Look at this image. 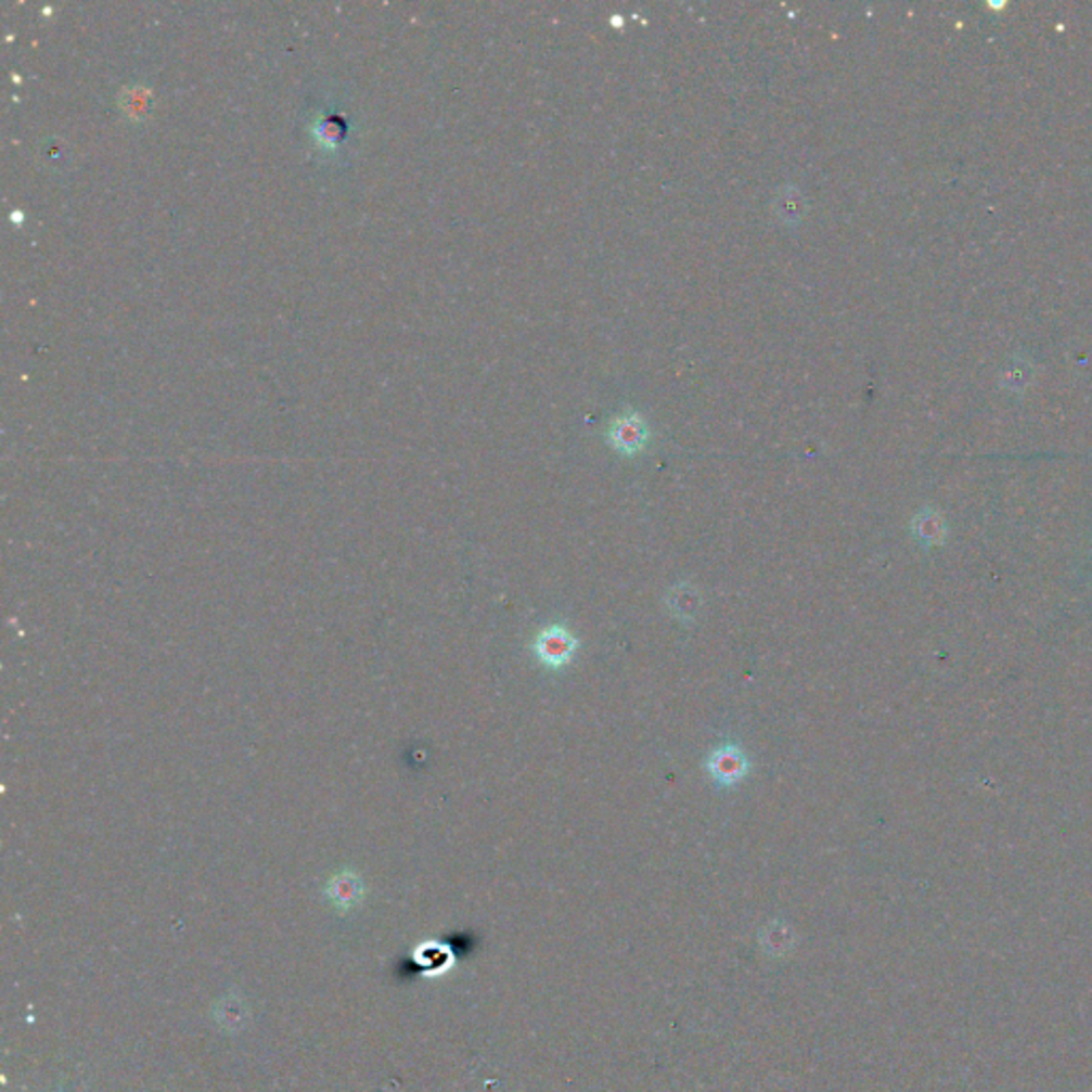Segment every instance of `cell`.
I'll return each mask as SVG.
<instances>
[{"label":"cell","instance_id":"1","mask_svg":"<svg viewBox=\"0 0 1092 1092\" xmlns=\"http://www.w3.org/2000/svg\"><path fill=\"white\" fill-rule=\"evenodd\" d=\"M579 648L577 637L566 626H547L534 641V653L547 668L560 670L568 666Z\"/></svg>","mask_w":1092,"mask_h":1092},{"label":"cell","instance_id":"2","mask_svg":"<svg viewBox=\"0 0 1092 1092\" xmlns=\"http://www.w3.org/2000/svg\"><path fill=\"white\" fill-rule=\"evenodd\" d=\"M707 771L721 787H732L749 774V760L738 745H719L707 758Z\"/></svg>","mask_w":1092,"mask_h":1092},{"label":"cell","instance_id":"3","mask_svg":"<svg viewBox=\"0 0 1092 1092\" xmlns=\"http://www.w3.org/2000/svg\"><path fill=\"white\" fill-rule=\"evenodd\" d=\"M646 438H648V429L644 425L643 416L637 412H628V414L617 416L608 429L611 447L619 450L621 454L641 452L646 445Z\"/></svg>","mask_w":1092,"mask_h":1092}]
</instances>
